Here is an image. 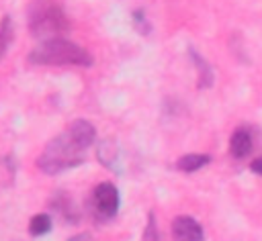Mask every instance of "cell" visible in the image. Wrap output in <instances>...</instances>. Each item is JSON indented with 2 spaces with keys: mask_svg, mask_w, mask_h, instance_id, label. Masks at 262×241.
Instances as JSON below:
<instances>
[{
  "mask_svg": "<svg viewBox=\"0 0 262 241\" xmlns=\"http://www.w3.org/2000/svg\"><path fill=\"white\" fill-rule=\"evenodd\" d=\"M29 33L37 39H53V35L68 31L70 20L55 0H33L27 8Z\"/></svg>",
  "mask_w": 262,
  "mask_h": 241,
  "instance_id": "cell-3",
  "label": "cell"
},
{
  "mask_svg": "<svg viewBox=\"0 0 262 241\" xmlns=\"http://www.w3.org/2000/svg\"><path fill=\"white\" fill-rule=\"evenodd\" d=\"M119 190L115 188V184L111 182H100L98 186H94L92 190V204L94 210L106 219L115 216L119 210Z\"/></svg>",
  "mask_w": 262,
  "mask_h": 241,
  "instance_id": "cell-4",
  "label": "cell"
},
{
  "mask_svg": "<svg viewBox=\"0 0 262 241\" xmlns=\"http://www.w3.org/2000/svg\"><path fill=\"white\" fill-rule=\"evenodd\" d=\"M250 151H252V137H250V131L244 129V127L235 129L233 135H231V139H229V153H231L233 157L242 159V157H246Z\"/></svg>",
  "mask_w": 262,
  "mask_h": 241,
  "instance_id": "cell-6",
  "label": "cell"
},
{
  "mask_svg": "<svg viewBox=\"0 0 262 241\" xmlns=\"http://www.w3.org/2000/svg\"><path fill=\"white\" fill-rule=\"evenodd\" d=\"M49 231H51V216L47 212H39V214L31 216V221H29V233L33 237H41V235H45Z\"/></svg>",
  "mask_w": 262,
  "mask_h": 241,
  "instance_id": "cell-9",
  "label": "cell"
},
{
  "mask_svg": "<svg viewBox=\"0 0 262 241\" xmlns=\"http://www.w3.org/2000/svg\"><path fill=\"white\" fill-rule=\"evenodd\" d=\"M250 170H252L254 174H260V176H262V155H260V157H256V159L250 163Z\"/></svg>",
  "mask_w": 262,
  "mask_h": 241,
  "instance_id": "cell-14",
  "label": "cell"
},
{
  "mask_svg": "<svg viewBox=\"0 0 262 241\" xmlns=\"http://www.w3.org/2000/svg\"><path fill=\"white\" fill-rule=\"evenodd\" d=\"M96 155H98V159L106 165V167H111V170H115V157H117V147H115V143L113 141H102L100 143V147H98V151H96Z\"/></svg>",
  "mask_w": 262,
  "mask_h": 241,
  "instance_id": "cell-11",
  "label": "cell"
},
{
  "mask_svg": "<svg viewBox=\"0 0 262 241\" xmlns=\"http://www.w3.org/2000/svg\"><path fill=\"white\" fill-rule=\"evenodd\" d=\"M141 241H160L158 225H156V216H154V212H149V216H147V223H145V229H143Z\"/></svg>",
  "mask_w": 262,
  "mask_h": 241,
  "instance_id": "cell-13",
  "label": "cell"
},
{
  "mask_svg": "<svg viewBox=\"0 0 262 241\" xmlns=\"http://www.w3.org/2000/svg\"><path fill=\"white\" fill-rule=\"evenodd\" d=\"M68 241H92V235H88V233H78V235H74V237L68 239Z\"/></svg>",
  "mask_w": 262,
  "mask_h": 241,
  "instance_id": "cell-15",
  "label": "cell"
},
{
  "mask_svg": "<svg viewBox=\"0 0 262 241\" xmlns=\"http://www.w3.org/2000/svg\"><path fill=\"white\" fill-rule=\"evenodd\" d=\"M12 37H14L12 20H10V16H2V20H0V59L6 55V51L12 43Z\"/></svg>",
  "mask_w": 262,
  "mask_h": 241,
  "instance_id": "cell-10",
  "label": "cell"
},
{
  "mask_svg": "<svg viewBox=\"0 0 262 241\" xmlns=\"http://www.w3.org/2000/svg\"><path fill=\"white\" fill-rule=\"evenodd\" d=\"M84 149L86 147L72 135V131L66 129L45 145V149L37 157V167L49 176H55L80 165L84 161Z\"/></svg>",
  "mask_w": 262,
  "mask_h": 241,
  "instance_id": "cell-1",
  "label": "cell"
},
{
  "mask_svg": "<svg viewBox=\"0 0 262 241\" xmlns=\"http://www.w3.org/2000/svg\"><path fill=\"white\" fill-rule=\"evenodd\" d=\"M27 61L33 65H82V67H90L92 65V55L68 41V39H45L43 43H39L37 47H33L27 55Z\"/></svg>",
  "mask_w": 262,
  "mask_h": 241,
  "instance_id": "cell-2",
  "label": "cell"
},
{
  "mask_svg": "<svg viewBox=\"0 0 262 241\" xmlns=\"http://www.w3.org/2000/svg\"><path fill=\"white\" fill-rule=\"evenodd\" d=\"M172 239L174 241H205V233L196 219L188 214H180L172 221Z\"/></svg>",
  "mask_w": 262,
  "mask_h": 241,
  "instance_id": "cell-5",
  "label": "cell"
},
{
  "mask_svg": "<svg viewBox=\"0 0 262 241\" xmlns=\"http://www.w3.org/2000/svg\"><path fill=\"white\" fill-rule=\"evenodd\" d=\"M68 129L72 131V135H74L86 149H88V147L94 143V139H96V129H94V125H92L90 120H86V118H78V120H74Z\"/></svg>",
  "mask_w": 262,
  "mask_h": 241,
  "instance_id": "cell-7",
  "label": "cell"
},
{
  "mask_svg": "<svg viewBox=\"0 0 262 241\" xmlns=\"http://www.w3.org/2000/svg\"><path fill=\"white\" fill-rule=\"evenodd\" d=\"M190 55H192V59H194V65L199 67V76H201V80H199V88H207V86H211V84H213V71H211L209 63H207L205 59H201L194 51H190Z\"/></svg>",
  "mask_w": 262,
  "mask_h": 241,
  "instance_id": "cell-12",
  "label": "cell"
},
{
  "mask_svg": "<svg viewBox=\"0 0 262 241\" xmlns=\"http://www.w3.org/2000/svg\"><path fill=\"white\" fill-rule=\"evenodd\" d=\"M211 161V155H207V153H188V155H182V157H178V161H176V167L178 170H182V172H196V170H201L203 165H207Z\"/></svg>",
  "mask_w": 262,
  "mask_h": 241,
  "instance_id": "cell-8",
  "label": "cell"
}]
</instances>
